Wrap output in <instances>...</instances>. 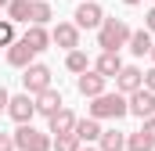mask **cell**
<instances>
[{"instance_id": "1", "label": "cell", "mask_w": 155, "mask_h": 151, "mask_svg": "<svg viewBox=\"0 0 155 151\" xmlns=\"http://www.w3.org/2000/svg\"><path fill=\"white\" fill-rule=\"evenodd\" d=\"M126 40H130V25L123 18H105L97 25V47L101 50H119V47H126Z\"/></svg>"}, {"instance_id": "2", "label": "cell", "mask_w": 155, "mask_h": 151, "mask_svg": "<svg viewBox=\"0 0 155 151\" xmlns=\"http://www.w3.org/2000/svg\"><path fill=\"white\" fill-rule=\"evenodd\" d=\"M90 115L94 119H123V115H130L126 108V94H97V97H90Z\"/></svg>"}, {"instance_id": "3", "label": "cell", "mask_w": 155, "mask_h": 151, "mask_svg": "<svg viewBox=\"0 0 155 151\" xmlns=\"http://www.w3.org/2000/svg\"><path fill=\"white\" fill-rule=\"evenodd\" d=\"M15 148L18 151H51V133L36 130L33 122H18V130H15Z\"/></svg>"}, {"instance_id": "4", "label": "cell", "mask_w": 155, "mask_h": 151, "mask_svg": "<svg viewBox=\"0 0 155 151\" xmlns=\"http://www.w3.org/2000/svg\"><path fill=\"white\" fill-rule=\"evenodd\" d=\"M22 86H25V94H33V97H36L40 90H47V86H51V69H47V65H40V61H33V65H25V69H22Z\"/></svg>"}, {"instance_id": "5", "label": "cell", "mask_w": 155, "mask_h": 151, "mask_svg": "<svg viewBox=\"0 0 155 151\" xmlns=\"http://www.w3.org/2000/svg\"><path fill=\"white\" fill-rule=\"evenodd\" d=\"M126 108L137 119H148V115H155V94L148 86H137L134 94H126Z\"/></svg>"}, {"instance_id": "6", "label": "cell", "mask_w": 155, "mask_h": 151, "mask_svg": "<svg viewBox=\"0 0 155 151\" xmlns=\"http://www.w3.org/2000/svg\"><path fill=\"white\" fill-rule=\"evenodd\" d=\"M7 115H11L15 122H33V115H36L33 94H18V97H11V101H7Z\"/></svg>"}, {"instance_id": "7", "label": "cell", "mask_w": 155, "mask_h": 151, "mask_svg": "<svg viewBox=\"0 0 155 151\" xmlns=\"http://www.w3.org/2000/svg\"><path fill=\"white\" fill-rule=\"evenodd\" d=\"M137 86H144V72H141L137 65H123L116 72V90L119 94H134Z\"/></svg>"}, {"instance_id": "8", "label": "cell", "mask_w": 155, "mask_h": 151, "mask_svg": "<svg viewBox=\"0 0 155 151\" xmlns=\"http://www.w3.org/2000/svg\"><path fill=\"white\" fill-rule=\"evenodd\" d=\"M51 43H58V47H65V50H76L79 47V25L76 22H58L54 33H51Z\"/></svg>"}, {"instance_id": "9", "label": "cell", "mask_w": 155, "mask_h": 151, "mask_svg": "<svg viewBox=\"0 0 155 151\" xmlns=\"http://www.w3.org/2000/svg\"><path fill=\"white\" fill-rule=\"evenodd\" d=\"M101 22H105V14H101V7H97L94 0H83L76 7V25L79 29H97Z\"/></svg>"}, {"instance_id": "10", "label": "cell", "mask_w": 155, "mask_h": 151, "mask_svg": "<svg viewBox=\"0 0 155 151\" xmlns=\"http://www.w3.org/2000/svg\"><path fill=\"white\" fill-rule=\"evenodd\" d=\"M105 83H108V79L97 72V69H94V72H79L76 90L83 94V97H97V94H105Z\"/></svg>"}, {"instance_id": "11", "label": "cell", "mask_w": 155, "mask_h": 151, "mask_svg": "<svg viewBox=\"0 0 155 151\" xmlns=\"http://www.w3.org/2000/svg\"><path fill=\"white\" fill-rule=\"evenodd\" d=\"M33 58H36V50H33L25 40H15V43L7 47V65H11V69H25V65H33Z\"/></svg>"}, {"instance_id": "12", "label": "cell", "mask_w": 155, "mask_h": 151, "mask_svg": "<svg viewBox=\"0 0 155 151\" xmlns=\"http://www.w3.org/2000/svg\"><path fill=\"white\" fill-rule=\"evenodd\" d=\"M33 101H36V115H47V119H51V115H54L58 108H61V104H65V101H61V94H58L54 86L40 90V94L33 97Z\"/></svg>"}, {"instance_id": "13", "label": "cell", "mask_w": 155, "mask_h": 151, "mask_svg": "<svg viewBox=\"0 0 155 151\" xmlns=\"http://www.w3.org/2000/svg\"><path fill=\"white\" fill-rule=\"evenodd\" d=\"M72 130H76V115H72L69 108H65V104H61L58 112L51 115V130H47V133H54V137H61V133H72Z\"/></svg>"}, {"instance_id": "14", "label": "cell", "mask_w": 155, "mask_h": 151, "mask_svg": "<svg viewBox=\"0 0 155 151\" xmlns=\"http://www.w3.org/2000/svg\"><path fill=\"white\" fill-rule=\"evenodd\" d=\"M76 133L83 144H94L97 137H101V119H94V115H87V119H76Z\"/></svg>"}, {"instance_id": "15", "label": "cell", "mask_w": 155, "mask_h": 151, "mask_svg": "<svg viewBox=\"0 0 155 151\" xmlns=\"http://www.w3.org/2000/svg\"><path fill=\"white\" fill-rule=\"evenodd\" d=\"M94 69L105 76V79H116V72L123 69V58H119V50H101V58L94 61Z\"/></svg>"}, {"instance_id": "16", "label": "cell", "mask_w": 155, "mask_h": 151, "mask_svg": "<svg viewBox=\"0 0 155 151\" xmlns=\"http://www.w3.org/2000/svg\"><path fill=\"white\" fill-rule=\"evenodd\" d=\"M97 148H101V151H123V148H126V133H123V130H101Z\"/></svg>"}, {"instance_id": "17", "label": "cell", "mask_w": 155, "mask_h": 151, "mask_svg": "<svg viewBox=\"0 0 155 151\" xmlns=\"http://www.w3.org/2000/svg\"><path fill=\"white\" fill-rule=\"evenodd\" d=\"M25 43H29V47H33V50H47V43H51V33H47V29H43V25H33V22H29V29H25Z\"/></svg>"}, {"instance_id": "18", "label": "cell", "mask_w": 155, "mask_h": 151, "mask_svg": "<svg viewBox=\"0 0 155 151\" xmlns=\"http://www.w3.org/2000/svg\"><path fill=\"white\" fill-rule=\"evenodd\" d=\"M126 47H130V50H134L137 58H144V54L152 50V33H148V29H137V33H130Z\"/></svg>"}, {"instance_id": "19", "label": "cell", "mask_w": 155, "mask_h": 151, "mask_svg": "<svg viewBox=\"0 0 155 151\" xmlns=\"http://www.w3.org/2000/svg\"><path fill=\"white\" fill-rule=\"evenodd\" d=\"M51 18H54V11H51L47 0H29V22L33 25H47Z\"/></svg>"}, {"instance_id": "20", "label": "cell", "mask_w": 155, "mask_h": 151, "mask_svg": "<svg viewBox=\"0 0 155 151\" xmlns=\"http://www.w3.org/2000/svg\"><path fill=\"white\" fill-rule=\"evenodd\" d=\"M126 151H155V140L144 133V130H137V133H126Z\"/></svg>"}, {"instance_id": "21", "label": "cell", "mask_w": 155, "mask_h": 151, "mask_svg": "<svg viewBox=\"0 0 155 151\" xmlns=\"http://www.w3.org/2000/svg\"><path fill=\"white\" fill-rule=\"evenodd\" d=\"M79 144H83V140H79L76 133H61V137L51 140V151H79Z\"/></svg>"}, {"instance_id": "22", "label": "cell", "mask_w": 155, "mask_h": 151, "mask_svg": "<svg viewBox=\"0 0 155 151\" xmlns=\"http://www.w3.org/2000/svg\"><path fill=\"white\" fill-rule=\"evenodd\" d=\"M4 11H7L11 22H29V0H11Z\"/></svg>"}, {"instance_id": "23", "label": "cell", "mask_w": 155, "mask_h": 151, "mask_svg": "<svg viewBox=\"0 0 155 151\" xmlns=\"http://www.w3.org/2000/svg\"><path fill=\"white\" fill-rule=\"evenodd\" d=\"M65 69H69V72H87V54H83V50H69V58H65Z\"/></svg>"}, {"instance_id": "24", "label": "cell", "mask_w": 155, "mask_h": 151, "mask_svg": "<svg viewBox=\"0 0 155 151\" xmlns=\"http://www.w3.org/2000/svg\"><path fill=\"white\" fill-rule=\"evenodd\" d=\"M11 43H15V22L4 18L0 22V47H11Z\"/></svg>"}, {"instance_id": "25", "label": "cell", "mask_w": 155, "mask_h": 151, "mask_svg": "<svg viewBox=\"0 0 155 151\" xmlns=\"http://www.w3.org/2000/svg\"><path fill=\"white\" fill-rule=\"evenodd\" d=\"M0 151H18L15 148V133H4L0 130Z\"/></svg>"}, {"instance_id": "26", "label": "cell", "mask_w": 155, "mask_h": 151, "mask_svg": "<svg viewBox=\"0 0 155 151\" xmlns=\"http://www.w3.org/2000/svg\"><path fill=\"white\" fill-rule=\"evenodd\" d=\"M141 122H144L141 130H144V133H148V137H152V140H155V115H148V119H141Z\"/></svg>"}, {"instance_id": "27", "label": "cell", "mask_w": 155, "mask_h": 151, "mask_svg": "<svg viewBox=\"0 0 155 151\" xmlns=\"http://www.w3.org/2000/svg\"><path fill=\"white\" fill-rule=\"evenodd\" d=\"M144 29H148V33H155V7L144 14Z\"/></svg>"}, {"instance_id": "28", "label": "cell", "mask_w": 155, "mask_h": 151, "mask_svg": "<svg viewBox=\"0 0 155 151\" xmlns=\"http://www.w3.org/2000/svg\"><path fill=\"white\" fill-rule=\"evenodd\" d=\"M144 86L155 94V69H148V72H144Z\"/></svg>"}, {"instance_id": "29", "label": "cell", "mask_w": 155, "mask_h": 151, "mask_svg": "<svg viewBox=\"0 0 155 151\" xmlns=\"http://www.w3.org/2000/svg\"><path fill=\"white\" fill-rule=\"evenodd\" d=\"M7 101H11V94H7V90L0 86V112H7Z\"/></svg>"}, {"instance_id": "30", "label": "cell", "mask_w": 155, "mask_h": 151, "mask_svg": "<svg viewBox=\"0 0 155 151\" xmlns=\"http://www.w3.org/2000/svg\"><path fill=\"white\" fill-rule=\"evenodd\" d=\"M79 151H101V148H90V144H79Z\"/></svg>"}, {"instance_id": "31", "label": "cell", "mask_w": 155, "mask_h": 151, "mask_svg": "<svg viewBox=\"0 0 155 151\" xmlns=\"http://www.w3.org/2000/svg\"><path fill=\"white\" fill-rule=\"evenodd\" d=\"M123 4H130V7H134V4H141V0H123Z\"/></svg>"}, {"instance_id": "32", "label": "cell", "mask_w": 155, "mask_h": 151, "mask_svg": "<svg viewBox=\"0 0 155 151\" xmlns=\"http://www.w3.org/2000/svg\"><path fill=\"white\" fill-rule=\"evenodd\" d=\"M148 54H152V61H155V43H152V50H148Z\"/></svg>"}, {"instance_id": "33", "label": "cell", "mask_w": 155, "mask_h": 151, "mask_svg": "<svg viewBox=\"0 0 155 151\" xmlns=\"http://www.w3.org/2000/svg\"><path fill=\"white\" fill-rule=\"evenodd\" d=\"M7 4H11V0H0V7H7Z\"/></svg>"}]
</instances>
